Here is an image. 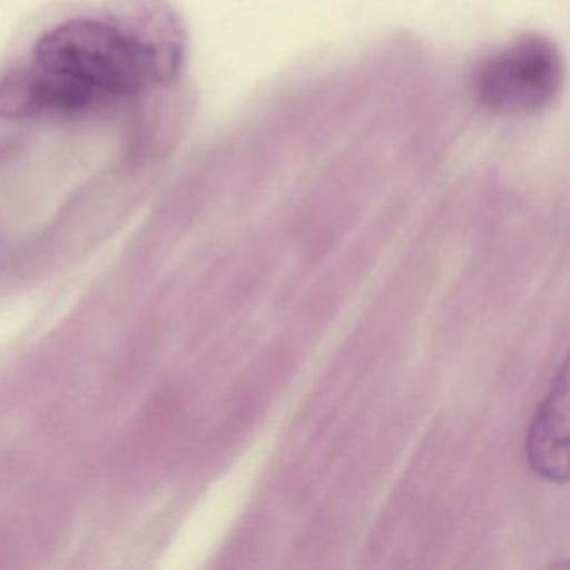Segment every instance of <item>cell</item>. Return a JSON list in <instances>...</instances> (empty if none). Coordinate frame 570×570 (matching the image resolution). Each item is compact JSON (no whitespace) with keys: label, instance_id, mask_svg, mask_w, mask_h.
<instances>
[{"label":"cell","instance_id":"cell-1","mask_svg":"<svg viewBox=\"0 0 570 570\" xmlns=\"http://www.w3.org/2000/svg\"><path fill=\"white\" fill-rule=\"evenodd\" d=\"M35 65L91 86L115 105L175 78L178 49L158 46L98 19H72L39 38Z\"/></svg>","mask_w":570,"mask_h":570},{"label":"cell","instance_id":"cell-2","mask_svg":"<svg viewBox=\"0 0 570 570\" xmlns=\"http://www.w3.org/2000/svg\"><path fill=\"white\" fill-rule=\"evenodd\" d=\"M563 85V59L550 39L520 36L493 52L475 76V96L493 115L515 118L542 112Z\"/></svg>","mask_w":570,"mask_h":570},{"label":"cell","instance_id":"cell-3","mask_svg":"<svg viewBox=\"0 0 570 570\" xmlns=\"http://www.w3.org/2000/svg\"><path fill=\"white\" fill-rule=\"evenodd\" d=\"M111 106L91 86L39 66L18 68L0 79V119L76 118Z\"/></svg>","mask_w":570,"mask_h":570},{"label":"cell","instance_id":"cell-4","mask_svg":"<svg viewBox=\"0 0 570 570\" xmlns=\"http://www.w3.org/2000/svg\"><path fill=\"white\" fill-rule=\"evenodd\" d=\"M530 469L547 482H569V370L567 360L537 406L525 443Z\"/></svg>","mask_w":570,"mask_h":570}]
</instances>
